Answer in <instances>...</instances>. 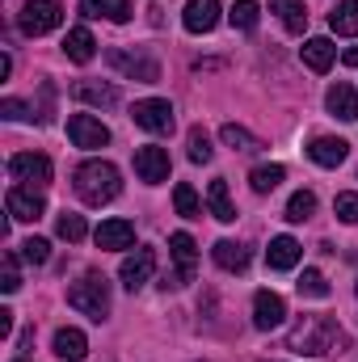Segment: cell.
<instances>
[{
    "label": "cell",
    "mask_w": 358,
    "mask_h": 362,
    "mask_svg": "<svg viewBox=\"0 0 358 362\" xmlns=\"http://www.w3.org/2000/svg\"><path fill=\"white\" fill-rule=\"evenodd\" d=\"M287 346L299 350V354H312V358H325V354H342V350H350V341H346V333H342V325H337L333 316H304V320L291 329Z\"/></svg>",
    "instance_id": "cell-1"
},
{
    "label": "cell",
    "mask_w": 358,
    "mask_h": 362,
    "mask_svg": "<svg viewBox=\"0 0 358 362\" xmlns=\"http://www.w3.org/2000/svg\"><path fill=\"white\" fill-rule=\"evenodd\" d=\"M72 181H76V194H81L89 206H105V202H114V198L122 194V173H118L110 160H85Z\"/></svg>",
    "instance_id": "cell-2"
},
{
    "label": "cell",
    "mask_w": 358,
    "mask_h": 362,
    "mask_svg": "<svg viewBox=\"0 0 358 362\" xmlns=\"http://www.w3.org/2000/svg\"><path fill=\"white\" fill-rule=\"evenodd\" d=\"M68 303L76 312H85L89 320H105L110 316V282L101 274H85L81 282L68 286Z\"/></svg>",
    "instance_id": "cell-3"
},
{
    "label": "cell",
    "mask_w": 358,
    "mask_h": 362,
    "mask_svg": "<svg viewBox=\"0 0 358 362\" xmlns=\"http://www.w3.org/2000/svg\"><path fill=\"white\" fill-rule=\"evenodd\" d=\"M59 21H64V4H59V0H25V8H21V17H17L21 34H30V38L51 34Z\"/></svg>",
    "instance_id": "cell-4"
},
{
    "label": "cell",
    "mask_w": 358,
    "mask_h": 362,
    "mask_svg": "<svg viewBox=\"0 0 358 362\" xmlns=\"http://www.w3.org/2000/svg\"><path fill=\"white\" fill-rule=\"evenodd\" d=\"M8 173L13 181H21L25 189H42V185H51V160L42 156V152H17L13 160H8Z\"/></svg>",
    "instance_id": "cell-5"
},
{
    "label": "cell",
    "mask_w": 358,
    "mask_h": 362,
    "mask_svg": "<svg viewBox=\"0 0 358 362\" xmlns=\"http://www.w3.org/2000/svg\"><path fill=\"white\" fill-rule=\"evenodd\" d=\"M131 118H135V127H144V131H152V135H169V131H173V105H169L165 97H144V101H135V105H131Z\"/></svg>",
    "instance_id": "cell-6"
},
{
    "label": "cell",
    "mask_w": 358,
    "mask_h": 362,
    "mask_svg": "<svg viewBox=\"0 0 358 362\" xmlns=\"http://www.w3.org/2000/svg\"><path fill=\"white\" fill-rule=\"evenodd\" d=\"M110 68L131 76V81H144V85H156L161 81V64L148 59V55H131V51H110Z\"/></svg>",
    "instance_id": "cell-7"
},
{
    "label": "cell",
    "mask_w": 358,
    "mask_h": 362,
    "mask_svg": "<svg viewBox=\"0 0 358 362\" xmlns=\"http://www.w3.org/2000/svg\"><path fill=\"white\" fill-rule=\"evenodd\" d=\"M68 139L76 148H105L110 144V127L101 118H93V114H72L68 118Z\"/></svg>",
    "instance_id": "cell-8"
},
{
    "label": "cell",
    "mask_w": 358,
    "mask_h": 362,
    "mask_svg": "<svg viewBox=\"0 0 358 362\" xmlns=\"http://www.w3.org/2000/svg\"><path fill=\"white\" fill-rule=\"evenodd\" d=\"M135 173H139V181H148V185L169 181V152H165V148H156V144L135 148Z\"/></svg>",
    "instance_id": "cell-9"
},
{
    "label": "cell",
    "mask_w": 358,
    "mask_h": 362,
    "mask_svg": "<svg viewBox=\"0 0 358 362\" xmlns=\"http://www.w3.org/2000/svg\"><path fill=\"white\" fill-rule=\"evenodd\" d=\"M169 253H173V262H178L173 286H185V282L194 278V266H198V245H194V236H190V232H173V236H169Z\"/></svg>",
    "instance_id": "cell-10"
},
{
    "label": "cell",
    "mask_w": 358,
    "mask_h": 362,
    "mask_svg": "<svg viewBox=\"0 0 358 362\" xmlns=\"http://www.w3.org/2000/svg\"><path fill=\"white\" fill-rule=\"evenodd\" d=\"M4 211H8V219H17V223H34V219H42V198H38L34 189H25V185H13V189L4 194Z\"/></svg>",
    "instance_id": "cell-11"
},
{
    "label": "cell",
    "mask_w": 358,
    "mask_h": 362,
    "mask_svg": "<svg viewBox=\"0 0 358 362\" xmlns=\"http://www.w3.org/2000/svg\"><path fill=\"white\" fill-rule=\"evenodd\" d=\"M156 270V253L152 249H135L131 257H122V266H118V278H122V286L127 291H139L148 278Z\"/></svg>",
    "instance_id": "cell-12"
},
{
    "label": "cell",
    "mask_w": 358,
    "mask_h": 362,
    "mask_svg": "<svg viewBox=\"0 0 358 362\" xmlns=\"http://www.w3.org/2000/svg\"><path fill=\"white\" fill-rule=\"evenodd\" d=\"M287 320V303H282V295H274V291H258L253 295V325L270 333V329H278Z\"/></svg>",
    "instance_id": "cell-13"
},
{
    "label": "cell",
    "mask_w": 358,
    "mask_h": 362,
    "mask_svg": "<svg viewBox=\"0 0 358 362\" xmlns=\"http://www.w3.org/2000/svg\"><path fill=\"white\" fill-rule=\"evenodd\" d=\"M181 25L190 34H211L219 25V0H190L181 13Z\"/></svg>",
    "instance_id": "cell-14"
},
{
    "label": "cell",
    "mask_w": 358,
    "mask_h": 362,
    "mask_svg": "<svg viewBox=\"0 0 358 362\" xmlns=\"http://www.w3.org/2000/svg\"><path fill=\"white\" fill-rule=\"evenodd\" d=\"M308 156H312L321 169H337V165H346L350 144H346V139H333V135H316V139L308 144Z\"/></svg>",
    "instance_id": "cell-15"
},
{
    "label": "cell",
    "mask_w": 358,
    "mask_h": 362,
    "mask_svg": "<svg viewBox=\"0 0 358 362\" xmlns=\"http://www.w3.org/2000/svg\"><path fill=\"white\" fill-rule=\"evenodd\" d=\"M97 249H131L135 245V223L131 219H105L97 232H93Z\"/></svg>",
    "instance_id": "cell-16"
},
{
    "label": "cell",
    "mask_w": 358,
    "mask_h": 362,
    "mask_svg": "<svg viewBox=\"0 0 358 362\" xmlns=\"http://www.w3.org/2000/svg\"><path fill=\"white\" fill-rule=\"evenodd\" d=\"M299 257H304V245H299L295 236H274L270 249H266V266L270 270H295Z\"/></svg>",
    "instance_id": "cell-17"
},
{
    "label": "cell",
    "mask_w": 358,
    "mask_h": 362,
    "mask_svg": "<svg viewBox=\"0 0 358 362\" xmlns=\"http://www.w3.org/2000/svg\"><path fill=\"white\" fill-rule=\"evenodd\" d=\"M299 55H304V64H308L312 72H329L333 59H337V47H333L329 38H308V42L299 47Z\"/></svg>",
    "instance_id": "cell-18"
},
{
    "label": "cell",
    "mask_w": 358,
    "mask_h": 362,
    "mask_svg": "<svg viewBox=\"0 0 358 362\" xmlns=\"http://www.w3.org/2000/svg\"><path fill=\"white\" fill-rule=\"evenodd\" d=\"M325 105H329V114L342 118V122H354L358 118V93L350 89V85H333V89L325 93Z\"/></svg>",
    "instance_id": "cell-19"
},
{
    "label": "cell",
    "mask_w": 358,
    "mask_h": 362,
    "mask_svg": "<svg viewBox=\"0 0 358 362\" xmlns=\"http://www.w3.org/2000/svg\"><path fill=\"white\" fill-rule=\"evenodd\" d=\"M211 257H215V266L228 274H241L249 270V249L245 245H236V240H219L215 249H211Z\"/></svg>",
    "instance_id": "cell-20"
},
{
    "label": "cell",
    "mask_w": 358,
    "mask_h": 362,
    "mask_svg": "<svg viewBox=\"0 0 358 362\" xmlns=\"http://www.w3.org/2000/svg\"><path fill=\"white\" fill-rule=\"evenodd\" d=\"M81 13L85 17H105V21H131V0H81Z\"/></svg>",
    "instance_id": "cell-21"
},
{
    "label": "cell",
    "mask_w": 358,
    "mask_h": 362,
    "mask_svg": "<svg viewBox=\"0 0 358 362\" xmlns=\"http://www.w3.org/2000/svg\"><path fill=\"white\" fill-rule=\"evenodd\" d=\"M207 206H211V215L219 219V223H232L236 219V206H232V194H228V181L215 177L207 185Z\"/></svg>",
    "instance_id": "cell-22"
},
{
    "label": "cell",
    "mask_w": 358,
    "mask_h": 362,
    "mask_svg": "<svg viewBox=\"0 0 358 362\" xmlns=\"http://www.w3.org/2000/svg\"><path fill=\"white\" fill-rule=\"evenodd\" d=\"M55 354L64 362H81L89 354V337H85L81 329H59V333H55Z\"/></svg>",
    "instance_id": "cell-23"
},
{
    "label": "cell",
    "mask_w": 358,
    "mask_h": 362,
    "mask_svg": "<svg viewBox=\"0 0 358 362\" xmlns=\"http://www.w3.org/2000/svg\"><path fill=\"white\" fill-rule=\"evenodd\" d=\"M270 13H278V21H282L291 34H304V30H308V8H304V0H270Z\"/></svg>",
    "instance_id": "cell-24"
},
{
    "label": "cell",
    "mask_w": 358,
    "mask_h": 362,
    "mask_svg": "<svg viewBox=\"0 0 358 362\" xmlns=\"http://www.w3.org/2000/svg\"><path fill=\"white\" fill-rule=\"evenodd\" d=\"M72 97L85 101V105H114L118 101V89L114 85H101V81H76L72 85Z\"/></svg>",
    "instance_id": "cell-25"
},
{
    "label": "cell",
    "mask_w": 358,
    "mask_h": 362,
    "mask_svg": "<svg viewBox=\"0 0 358 362\" xmlns=\"http://www.w3.org/2000/svg\"><path fill=\"white\" fill-rule=\"evenodd\" d=\"M93 51H97V42H93V34L85 30V25L68 30V38H64V55H68L72 64H89Z\"/></svg>",
    "instance_id": "cell-26"
},
{
    "label": "cell",
    "mask_w": 358,
    "mask_h": 362,
    "mask_svg": "<svg viewBox=\"0 0 358 362\" xmlns=\"http://www.w3.org/2000/svg\"><path fill=\"white\" fill-rule=\"evenodd\" d=\"M329 25H333V34H342V38H358V0H342V4L329 13Z\"/></svg>",
    "instance_id": "cell-27"
},
{
    "label": "cell",
    "mask_w": 358,
    "mask_h": 362,
    "mask_svg": "<svg viewBox=\"0 0 358 362\" xmlns=\"http://www.w3.org/2000/svg\"><path fill=\"white\" fill-rule=\"evenodd\" d=\"M219 139H224L232 152H258V148H262V144H258V135H249V131H245V127H236V122H224Z\"/></svg>",
    "instance_id": "cell-28"
},
{
    "label": "cell",
    "mask_w": 358,
    "mask_h": 362,
    "mask_svg": "<svg viewBox=\"0 0 358 362\" xmlns=\"http://www.w3.org/2000/svg\"><path fill=\"white\" fill-rule=\"evenodd\" d=\"M258 17H262V8H258V0H236L232 4V13H228V21H232V30H258Z\"/></svg>",
    "instance_id": "cell-29"
},
{
    "label": "cell",
    "mask_w": 358,
    "mask_h": 362,
    "mask_svg": "<svg viewBox=\"0 0 358 362\" xmlns=\"http://www.w3.org/2000/svg\"><path fill=\"white\" fill-rule=\"evenodd\" d=\"M55 232L68 240V245H76V240H85V232H89V223H85V215H76V211H64L59 219H55Z\"/></svg>",
    "instance_id": "cell-30"
},
{
    "label": "cell",
    "mask_w": 358,
    "mask_h": 362,
    "mask_svg": "<svg viewBox=\"0 0 358 362\" xmlns=\"http://www.w3.org/2000/svg\"><path fill=\"white\" fill-rule=\"evenodd\" d=\"M287 177V169L282 165H258L253 173H249V185L258 189V194H270V189H278V181Z\"/></svg>",
    "instance_id": "cell-31"
},
{
    "label": "cell",
    "mask_w": 358,
    "mask_h": 362,
    "mask_svg": "<svg viewBox=\"0 0 358 362\" xmlns=\"http://www.w3.org/2000/svg\"><path fill=\"white\" fill-rule=\"evenodd\" d=\"M312 211H316V194H312V189H299V194H291V202H287V219H291V223H304V219H312Z\"/></svg>",
    "instance_id": "cell-32"
},
{
    "label": "cell",
    "mask_w": 358,
    "mask_h": 362,
    "mask_svg": "<svg viewBox=\"0 0 358 362\" xmlns=\"http://www.w3.org/2000/svg\"><path fill=\"white\" fill-rule=\"evenodd\" d=\"M185 148H190V160H194V165H207V160L215 156V148H211V135H207L202 127H194V131H190Z\"/></svg>",
    "instance_id": "cell-33"
},
{
    "label": "cell",
    "mask_w": 358,
    "mask_h": 362,
    "mask_svg": "<svg viewBox=\"0 0 358 362\" xmlns=\"http://www.w3.org/2000/svg\"><path fill=\"white\" fill-rule=\"evenodd\" d=\"M173 206H178V215H185V219H198L202 215V202H198L194 185H185V181L173 189Z\"/></svg>",
    "instance_id": "cell-34"
},
{
    "label": "cell",
    "mask_w": 358,
    "mask_h": 362,
    "mask_svg": "<svg viewBox=\"0 0 358 362\" xmlns=\"http://www.w3.org/2000/svg\"><path fill=\"white\" fill-rule=\"evenodd\" d=\"M295 286H299V295H308V299H325V295H329V282H325L321 270H304Z\"/></svg>",
    "instance_id": "cell-35"
},
{
    "label": "cell",
    "mask_w": 358,
    "mask_h": 362,
    "mask_svg": "<svg viewBox=\"0 0 358 362\" xmlns=\"http://www.w3.org/2000/svg\"><path fill=\"white\" fill-rule=\"evenodd\" d=\"M21 257H25L30 266H47V257H51V245H47L42 236H30V240L21 245Z\"/></svg>",
    "instance_id": "cell-36"
},
{
    "label": "cell",
    "mask_w": 358,
    "mask_h": 362,
    "mask_svg": "<svg viewBox=\"0 0 358 362\" xmlns=\"http://www.w3.org/2000/svg\"><path fill=\"white\" fill-rule=\"evenodd\" d=\"M0 114H4L8 122H30V118H34V110H30L25 101H17V97H4V101H0Z\"/></svg>",
    "instance_id": "cell-37"
},
{
    "label": "cell",
    "mask_w": 358,
    "mask_h": 362,
    "mask_svg": "<svg viewBox=\"0 0 358 362\" xmlns=\"http://www.w3.org/2000/svg\"><path fill=\"white\" fill-rule=\"evenodd\" d=\"M333 211H337V219H342V223H358V194H337Z\"/></svg>",
    "instance_id": "cell-38"
},
{
    "label": "cell",
    "mask_w": 358,
    "mask_h": 362,
    "mask_svg": "<svg viewBox=\"0 0 358 362\" xmlns=\"http://www.w3.org/2000/svg\"><path fill=\"white\" fill-rule=\"evenodd\" d=\"M17 286H21V274H17V257H13V253H4V274H0V291H4V295H13Z\"/></svg>",
    "instance_id": "cell-39"
},
{
    "label": "cell",
    "mask_w": 358,
    "mask_h": 362,
    "mask_svg": "<svg viewBox=\"0 0 358 362\" xmlns=\"http://www.w3.org/2000/svg\"><path fill=\"white\" fill-rule=\"evenodd\" d=\"M8 333H13V312L0 308V337H8Z\"/></svg>",
    "instance_id": "cell-40"
},
{
    "label": "cell",
    "mask_w": 358,
    "mask_h": 362,
    "mask_svg": "<svg viewBox=\"0 0 358 362\" xmlns=\"http://www.w3.org/2000/svg\"><path fill=\"white\" fill-rule=\"evenodd\" d=\"M8 72H13V59H8V55H0V81H8Z\"/></svg>",
    "instance_id": "cell-41"
},
{
    "label": "cell",
    "mask_w": 358,
    "mask_h": 362,
    "mask_svg": "<svg viewBox=\"0 0 358 362\" xmlns=\"http://www.w3.org/2000/svg\"><path fill=\"white\" fill-rule=\"evenodd\" d=\"M342 59H346V68H358V47H350V51H346Z\"/></svg>",
    "instance_id": "cell-42"
},
{
    "label": "cell",
    "mask_w": 358,
    "mask_h": 362,
    "mask_svg": "<svg viewBox=\"0 0 358 362\" xmlns=\"http://www.w3.org/2000/svg\"><path fill=\"white\" fill-rule=\"evenodd\" d=\"M17 362H25V358H17Z\"/></svg>",
    "instance_id": "cell-43"
}]
</instances>
